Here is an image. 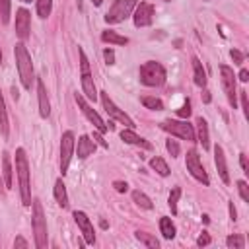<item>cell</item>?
I'll return each instance as SVG.
<instances>
[{"instance_id":"6da1fadb","label":"cell","mask_w":249,"mask_h":249,"mask_svg":"<svg viewBox=\"0 0 249 249\" xmlns=\"http://www.w3.org/2000/svg\"><path fill=\"white\" fill-rule=\"evenodd\" d=\"M16 173L19 183V198L23 206H31V181H29V161L23 148L16 150Z\"/></svg>"},{"instance_id":"ffe728a7","label":"cell","mask_w":249,"mask_h":249,"mask_svg":"<svg viewBox=\"0 0 249 249\" xmlns=\"http://www.w3.org/2000/svg\"><path fill=\"white\" fill-rule=\"evenodd\" d=\"M196 140L202 144V150H208L210 148V134H208V123L202 119V117H198L196 119Z\"/></svg>"},{"instance_id":"52a82bcc","label":"cell","mask_w":249,"mask_h":249,"mask_svg":"<svg viewBox=\"0 0 249 249\" xmlns=\"http://www.w3.org/2000/svg\"><path fill=\"white\" fill-rule=\"evenodd\" d=\"M134 8H136V0H115L113 6L109 8V12L103 16V19H105L109 25L121 23V21H124V19L132 14Z\"/></svg>"},{"instance_id":"d590c367","label":"cell","mask_w":249,"mask_h":249,"mask_svg":"<svg viewBox=\"0 0 249 249\" xmlns=\"http://www.w3.org/2000/svg\"><path fill=\"white\" fill-rule=\"evenodd\" d=\"M165 148H167V152L171 154V158H177L179 156V144H177V140H165Z\"/></svg>"},{"instance_id":"5bb4252c","label":"cell","mask_w":249,"mask_h":249,"mask_svg":"<svg viewBox=\"0 0 249 249\" xmlns=\"http://www.w3.org/2000/svg\"><path fill=\"white\" fill-rule=\"evenodd\" d=\"M152 18H154V6H152V4H148V2L136 4L134 16H132L136 27H148V25L152 23Z\"/></svg>"},{"instance_id":"8992f818","label":"cell","mask_w":249,"mask_h":249,"mask_svg":"<svg viewBox=\"0 0 249 249\" xmlns=\"http://www.w3.org/2000/svg\"><path fill=\"white\" fill-rule=\"evenodd\" d=\"M160 126H161L165 132H169V134H173V136H177V138H181V140H189V142H195V140H196L195 128H193V124H191L187 119H181V121L167 119V121H163Z\"/></svg>"},{"instance_id":"60d3db41","label":"cell","mask_w":249,"mask_h":249,"mask_svg":"<svg viewBox=\"0 0 249 249\" xmlns=\"http://www.w3.org/2000/svg\"><path fill=\"white\" fill-rule=\"evenodd\" d=\"M103 58L107 64H115V51L113 49H105L103 51Z\"/></svg>"},{"instance_id":"83f0119b","label":"cell","mask_w":249,"mask_h":249,"mask_svg":"<svg viewBox=\"0 0 249 249\" xmlns=\"http://www.w3.org/2000/svg\"><path fill=\"white\" fill-rule=\"evenodd\" d=\"M0 132L2 136L6 138L8 132H10V123H8V111H6V103H4V97H2V91H0Z\"/></svg>"},{"instance_id":"ee69618b","label":"cell","mask_w":249,"mask_h":249,"mask_svg":"<svg viewBox=\"0 0 249 249\" xmlns=\"http://www.w3.org/2000/svg\"><path fill=\"white\" fill-rule=\"evenodd\" d=\"M239 165H241L243 173L247 175V173H249V165H247V156H245V154H239Z\"/></svg>"},{"instance_id":"836d02e7","label":"cell","mask_w":249,"mask_h":249,"mask_svg":"<svg viewBox=\"0 0 249 249\" xmlns=\"http://www.w3.org/2000/svg\"><path fill=\"white\" fill-rule=\"evenodd\" d=\"M0 19L4 25L10 21V0H0Z\"/></svg>"},{"instance_id":"7402d4cb","label":"cell","mask_w":249,"mask_h":249,"mask_svg":"<svg viewBox=\"0 0 249 249\" xmlns=\"http://www.w3.org/2000/svg\"><path fill=\"white\" fill-rule=\"evenodd\" d=\"M193 78H195V84L198 86V88H204L206 86V72H204V68H202V62L196 58V56H193Z\"/></svg>"},{"instance_id":"9a60e30c","label":"cell","mask_w":249,"mask_h":249,"mask_svg":"<svg viewBox=\"0 0 249 249\" xmlns=\"http://www.w3.org/2000/svg\"><path fill=\"white\" fill-rule=\"evenodd\" d=\"M29 29H31V16L25 8H19L16 12V35L25 41L29 37Z\"/></svg>"},{"instance_id":"816d5d0a","label":"cell","mask_w":249,"mask_h":249,"mask_svg":"<svg viewBox=\"0 0 249 249\" xmlns=\"http://www.w3.org/2000/svg\"><path fill=\"white\" fill-rule=\"evenodd\" d=\"M0 66H2V49H0Z\"/></svg>"},{"instance_id":"44dd1931","label":"cell","mask_w":249,"mask_h":249,"mask_svg":"<svg viewBox=\"0 0 249 249\" xmlns=\"http://www.w3.org/2000/svg\"><path fill=\"white\" fill-rule=\"evenodd\" d=\"M2 175H4V183H6V189H12L14 187V171H12V158L8 152L2 154Z\"/></svg>"},{"instance_id":"8fae6325","label":"cell","mask_w":249,"mask_h":249,"mask_svg":"<svg viewBox=\"0 0 249 249\" xmlns=\"http://www.w3.org/2000/svg\"><path fill=\"white\" fill-rule=\"evenodd\" d=\"M74 99H76L78 107L82 109V113L86 115V119L95 126V130H97V132H101V134H105V132L109 130V128H107V124H105V123H103V119L97 115V111H95V109H93V107L84 99V95L76 91V93H74Z\"/></svg>"},{"instance_id":"1f68e13d","label":"cell","mask_w":249,"mask_h":249,"mask_svg":"<svg viewBox=\"0 0 249 249\" xmlns=\"http://www.w3.org/2000/svg\"><path fill=\"white\" fill-rule=\"evenodd\" d=\"M179 196H181V189L179 187H173L169 191V196H167V206L171 208V214L175 216L177 214V202H179Z\"/></svg>"},{"instance_id":"4316f807","label":"cell","mask_w":249,"mask_h":249,"mask_svg":"<svg viewBox=\"0 0 249 249\" xmlns=\"http://www.w3.org/2000/svg\"><path fill=\"white\" fill-rule=\"evenodd\" d=\"M160 231H161V235L165 239H173L175 237V226H173L171 218H167V216L160 218Z\"/></svg>"},{"instance_id":"f5cc1de1","label":"cell","mask_w":249,"mask_h":249,"mask_svg":"<svg viewBox=\"0 0 249 249\" xmlns=\"http://www.w3.org/2000/svg\"><path fill=\"white\" fill-rule=\"evenodd\" d=\"M21 2H25V4H27V2H31V0H21Z\"/></svg>"},{"instance_id":"e575fe53","label":"cell","mask_w":249,"mask_h":249,"mask_svg":"<svg viewBox=\"0 0 249 249\" xmlns=\"http://www.w3.org/2000/svg\"><path fill=\"white\" fill-rule=\"evenodd\" d=\"M177 117H179V119H189V117H191V101H189V99H185L183 107L177 109Z\"/></svg>"},{"instance_id":"8d00e7d4","label":"cell","mask_w":249,"mask_h":249,"mask_svg":"<svg viewBox=\"0 0 249 249\" xmlns=\"http://www.w3.org/2000/svg\"><path fill=\"white\" fill-rule=\"evenodd\" d=\"M237 191H239V196H241L245 202H249V187H247L245 181H237Z\"/></svg>"},{"instance_id":"f546056e","label":"cell","mask_w":249,"mask_h":249,"mask_svg":"<svg viewBox=\"0 0 249 249\" xmlns=\"http://www.w3.org/2000/svg\"><path fill=\"white\" fill-rule=\"evenodd\" d=\"M35 4H37V16L41 19H45V18L51 16V12H53V0H35Z\"/></svg>"},{"instance_id":"7a4b0ae2","label":"cell","mask_w":249,"mask_h":249,"mask_svg":"<svg viewBox=\"0 0 249 249\" xmlns=\"http://www.w3.org/2000/svg\"><path fill=\"white\" fill-rule=\"evenodd\" d=\"M14 56H16V66H18V74L21 80V86L25 89H31L33 80H35V72H33V62H31V54L27 53L23 43H16L14 47Z\"/></svg>"},{"instance_id":"4fadbf2b","label":"cell","mask_w":249,"mask_h":249,"mask_svg":"<svg viewBox=\"0 0 249 249\" xmlns=\"http://www.w3.org/2000/svg\"><path fill=\"white\" fill-rule=\"evenodd\" d=\"M72 216H74V222L78 224V228H80V231H82V235H84V243L93 245V243H95V231H93L91 220H89V218L86 216V212H82V210H76Z\"/></svg>"},{"instance_id":"484cf974","label":"cell","mask_w":249,"mask_h":249,"mask_svg":"<svg viewBox=\"0 0 249 249\" xmlns=\"http://www.w3.org/2000/svg\"><path fill=\"white\" fill-rule=\"evenodd\" d=\"M101 41L103 43H109V45H126L128 43L126 37H123V35H119L117 31H111V29H107V31L101 33Z\"/></svg>"},{"instance_id":"30bf717a","label":"cell","mask_w":249,"mask_h":249,"mask_svg":"<svg viewBox=\"0 0 249 249\" xmlns=\"http://www.w3.org/2000/svg\"><path fill=\"white\" fill-rule=\"evenodd\" d=\"M220 80H222V88H224V93L230 101V105L235 109L237 107V88H235V74L230 66L222 64L220 66Z\"/></svg>"},{"instance_id":"db71d44e","label":"cell","mask_w":249,"mask_h":249,"mask_svg":"<svg viewBox=\"0 0 249 249\" xmlns=\"http://www.w3.org/2000/svg\"><path fill=\"white\" fill-rule=\"evenodd\" d=\"M165 2H169V0H165Z\"/></svg>"},{"instance_id":"b9f144b4","label":"cell","mask_w":249,"mask_h":249,"mask_svg":"<svg viewBox=\"0 0 249 249\" xmlns=\"http://www.w3.org/2000/svg\"><path fill=\"white\" fill-rule=\"evenodd\" d=\"M14 247H16V249H27V247H29V243H27L21 235H18V237L14 239Z\"/></svg>"},{"instance_id":"7c38bea8","label":"cell","mask_w":249,"mask_h":249,"mask_svg":"<svg viewBox=\"0 0 249 249\" xmlns=\"http://www.w3.org/2000/svg\"><path fill=\"white\" fill-rule=\"evenodd\" d=\"M74 148H76V140H74V132L72 130H66L60 138V173L66 175L68 171V165L72 161V154H74Z\"/></svg>"},{"instance_id":"7bdbcfd3","label":"cell","mask_w":249,"mask_h":249,"mask_svg":"<svg viewBox=\"0 0 249 249\" xmlns=\"http://www.w3.org/2000/svg\"><path fill=\"white\" fill-rule=\"evenodd\" d=\"M113 187H115V191H117V193H126V191H128L126 181H115V183H113Z\"/></svg>"},{"instance_id":"4dcf8cb0","label":"cell","mask_w":249,"mask_h":249,"mask_svg":"<svg viewBox=\"0 0 249 249\" xmlns=\"http://www.w3.org/2000/svg\"><path fill=\"white\" fill-rule=\"evenodd\" d=\"M142 105L146 109H152V111H161L163 109V101L160 97H152V95H144L142 97Z\"/></svg>"},{"instance_id":"3957f363","label":"cell","mask_w":249,"mask_h":249,"mask_svg":"<svg viewBox=\"0 0 249 249\" xmlns=\"http://www.w3.org/2000/svg\"><path fill=\"white\" fill-rule=\"evenodd\" d=\"M138 76H140V82L144 86H150V88H156V86H161L167 78L165 74V68L156 62V60H146L140 64V70H138Z\"/></svg>"},{"instance_id":"277c9868","label":"cell","mask_w":249,"mask_h":249,"mask_svg":"<svg viewBox=\"0 0 249 249\" xmlns=\"http://www.w3.org/2000/svg\"><path fill=\"white\" fill-rule=\"evenodd\" d=\"M33 206V218H31V226H33V235H35V247L37 249H45L47 247V218L43 212L41 202L35 198L31 200Z\"/></svg>"},{"instance_id":"ac0fdd59","label":"cell","mask_w":249,"mask_h":249,"mask_svg":"<svg viewBox=\"0 0 249 249\" xmlns=\"http://www.w3.org/2000/svg\"><path fill=\"white\" fill-rule=\"evenodd\" d=\"M121 140L126 142V144H132V146H140V148H144V150H152V144H150L148 140H144L142 136H138L132 128L121 130Z\"/></svg>"},{"instance_id":"f6af8a7d","label":"cell","mask_w":249,"mask_h":249,"mask_svg":"<svg viewBox=\"0 0 249 249\" xmlns=\"http://www.w3.org/2000/svg\"><path fill=\"white\" fill-rule=\"evenodd\" d=\"M93 142H97L101 148H109L107 146V142L103 140V136H101V132H93Z\"/></svg>"},{"instance_id":"681fc988","label":"cell","mask_w":249,"mask_h":249,"mask_svg":"<svg viewBox=\"0 0 249 249\" xmlns=\"http://www.w3.org/2000/svg\"><path fill=\"white\" fill-rule=\"evenodd\" d=\"M202 222H204V224H208V222H210V218H208V214H202Z\"/></svg>"},{"instance_id":"c3c4849f","label":"cell","mask_w":249,"mask_h":249,"mask_svg":"<svg viewBox=\"0 0 249 249\" xmlns=\"http://www.w3.org/2000/svg\"><path fill=\"white\" fill-rule=\"evenodd\" d=\"M210 99H212V97H210V91L204 89V91H202V101H204V103H210Z\"/></svg>"},{"instance_id":"2e32d148","label":"cell","mask_w":249,"mask_h":249,"mask_svg":"<svg viewBox=\"0 0 249 249\" xmlns=\"http://www.w3.org/2000/svg\"><path fill=\"white\" fill-rule=\"evenodd\" d=\"M214 163H216V169H218V175L220 179L228 185L230 183V173H228V163H226V154H224V148L220 144L214 146Z\"/></svg>"},{"instance_id":"7dc6e473","label":"cell","mask_w":249,"mask_h":249,"mask_svg":"<svg viewBox=\"0 0 249 249\" xmlns=\"http://www.w3.org/2000/svg\"><path fill=\"white\" fill-rule=\"evenodd\" d=\"M237 78H239L241 82H247V80H249V70H247V68H241L239 74H237Z\"/></svg>"},{"instance_id":"e0dca14e","label":"cell","mask_w":249,"mask_h":249,"mask_svg":"<svg viewBox=\"0 0 249 249\" xmlns=\"http://www.w3.org/2000/svg\"><path fill=\"white\" fill-rule=\"evenodd\" d=\"M37 99H39V115L47 119L51 115V103H49V95H47V89L41 78H37Z\"/></svg>"},{"instance_id":"603a6c76","label":"cell","mask_w":249,"mask_h":249,"mask_svg":"<svg viewBox=\"0 0 249 249\" xmlns=\"http://www.w3.org/2000/svg\"><path fill=\"white\" fill-rule=\"evenodd\" d=\"M53 195H54V200L58 202V206H62V208L68 206V195H66V187H64L62 179H56V181H54Z\"/></svg>"},{"instance_id":"f907efd6","label":"cell","mask_w":249,"mask_h":249,"mask_svg":"<svg viewBox=\"0 0 249 249\" xmlns=\"http://www.w3.org/2000/svg\"><path fill=\"white\" fill-rule=\"evenodd\" d=\"M101 2H103V0H91L93 6H101Z\"/></svg>"},{"instance_id":"74e56055","label":"cell","mask_w":249,"mask_h":249,"mask_svg":"<svg viewBox=\"0 0 249 249\" xmlns=\"http://www.w3.org/2000/svg\"><path fill=\"white\" fill-rule=\"evenodd\" d=\"M230 56H231L233 64H241V62H243V58H245V54H243L241 51H237V49H231V51H230Z\"/></svg>"},{"instance_id":"ab89813d","label":"cell","mask_w":249,"mask_h":249,"mask_svg":"<svg viewBox=\"0 0 249 249\" xmlns=\"http://www.w3.org/2000/svg\"><path fill=\"white\" fill-rule=\"evenodd\" d=\"M210 241H212V239H210L208 231H202V233L196 237V245H198V247H206V245H210Z\"/></svg>"},{"instance_id":"bcb514c9","label":"cell","mask_w":249,"mask_h":249,"mask_svg":"<svg viewBox=\"0 0 249 249\" xmlns=\"http://www.w3.org/2000/svg\"><path fill=\"white\" fill-rule=\"evenodd\" d=\"M228 208H230V220L235 222V220H237V210H235V206H233V200L228 202Z\"/></svg>"},{"instance_id":"d4e9b609","label":"cell","mask_w":249,"mask_h":249,"mask_svg":"<svg viewBox=\"0 0 249 249\" xmlns=\"http://www.w3.org/2000/svg\"><path fill=\"white\" fill-rule=\"evenodd\" d=\"M134 237H136L144 247H148V249H158V247H160V241L156 239V235H152V233H148V231H134Z\"/></svg>"},{"instance_id":"d6986e66","label":"cell","mask_w":249,"mask_h":249,"mask_svg":"<svg viewBox=\"0 0 249 249\" xmlns=\"http://www.w3.org/2000/svg\"><path fill=\"white\" fill-rule=\"evenodd\" d=\"M93 152H95V142H93L89 136L82 134V136L78 138V146H76V154H78V158H80V160H86V158L91 156Z\"/></svg>"},{"instance_id":"f35d334b","label":"cell","mask_w":249,"mask_h":249,"mask_svg":"<svg viewBox=\"0 0 249 249\" xmlns=\"http://www.w3.org/2000/svg\"><path fill=\"white\" fill-rule=\"evenodd\" d=\"M239 99H241V109L245 113V117H249V101H247V91H239Z\"/></svg>"},{"instance_id":"cb8c5ba5","label":"cell","mask_w":249,"mask_h":249,"mask_svg":"<svg viewBox=\"0 0 249 249\" xmlns=\"http://www.w3.org/2000/svg\"><path fill=\"white\" fill-rule=\"evenodd\" d=\"M150 167L158 173V175H161V177H167L171 171H169V165L165 163V160L163 158H160V156H154V158H150Z\"/></svg>"},{"instance_id":"f1b7e54d","label":"cell","mask_w":249,"mask_h":249,"mask_svg":"<svg viewBox=\"0 0 249 249\" xmlns=\"http://www.w3.org/2000/svg\"><path fill=\"white\" fill-rule=\"evenodd\" d=\"M132 200L136 202V206H140V208H146V210H150L154 204H152V200H150V196L148 195H144L142 191H132Z\"/></svg>"},{"instance_id":"ba28073f","label":"cell","mask_w":249,"mask_h":249,"mask_svg":"<svg viewBox=\"0 0 249 249\" xmlns=\"http://www.w3.org/2000/svg\"><path fill=\"white\" fill-rule=\"evenodd\" d=\"M99 99H101V105H103V109H105V113H107L109 117H113L115 121H119V123L124 124L126 128H134V121H132L123 109H119V107L115 105V101L109 97L107 91H99Z\"/></svg>"},{"instance_id":"5b68a950","label":"cell","mask_w":249,"mask_h":249,"mask_svg":"<svg viewBox=\"0 0 249 249\" xmlns=\"http://www.w3.org/2000/svg\"><path fill=\"white\" fill-rule=\"evenodd\" d=\"M78 56H80V80H82V93L95 101L97 99V89H95V84H93V74H91V68H89V60L84 53V49H78Z\"/></svg>"},{"instance_id":"9c48e42d","label":"cell","mask_w":249,"mask_h":249,"mask_svg":"<svg viewBox=\"0 0 249 249\" xmlns=\"http://www.w3.org/2000/svg\"><path fill=\"white\" fill-rule=\"evenodd\" d=\"M185 165H187V171H189L196 181H200L202 185H208V183H210L208 173H206V169H204V165H202V161H200V156H198V152H196L195 148H191V150L187 152V156H185Z\"/></svg>"},{"instance_id":"d6a6232c","label":"cell","mask_w":249,"mask_h":249,"mask_svg":"<svg viewBox=\"0 0 249 249\" xmlns=\"http://www.w3.org/2000/svg\"><path fill=\"white\" fill-rule=\"evenodd\" d=\"M226 245L230 247V249H243L245 247V239L241 237V235H228V239H226Z\"/></svg>"}]
</instances>
